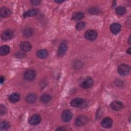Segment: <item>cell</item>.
Returning <instances> with one entry per match:
<instances>
[{"label":"cell","instance_id":"obj_1","mask_svg":"<svg viewBox=\"0 0 131 131\" xmlns=\"http://www.w3.org/2000/svg\"><path fill=\"white\" fill-rule=\"evenodd\" d=\"M71 105L72 106L74 107H80L83 108L87 106L88 102L86 100H83L81 98H76L73 99L71 102Z\"/></svg>","mask_w":131,"mask_h":131},{"label":"cell","instance_id":"obj_2","mask_svg":"<svg viewBox=\"0 0 131 131\" xmlns=\"http://www.w3.org/2000/svg\"><path fill=\"white\" fill-rule=\"evenodd\" d=\"M68 50V43L66 40L60 42L57 52V55L58 57H62L65 55Z\"/></svg>","mask_w":131,"mask_h":131},{"label":"cell","instance_id":"obj_3","mask_svg":"<svg viewBox=\"0 0 131 131\" xmlns=\"http://www.w3.org/2000/svg\"><path fill=\"white\" fill-rule=\"evenodd\" d=\"M130 70V67L126 64H121L118 67V73L121 76H126L128 75Z\"/></svg>","mask_w":131,"mask_h":131},{"label":"cell","instance_id":"obj_4","mask_svg":"<svg viewBox=\"0 0 131 131\" xmlns=\"http://www.w3.org/2000/svg\"><path fill=\"white\" fill-rule=\"evenodd\" d=\"M84 35L85 38L88 40L93 41L96 39L98 33L96 30L90 29L85 31Z\"/></svg>","mask_w":131,"mask_h":131},{"label":"cell","instance_id":"obj_5","mask_svg":"<svg viewBox=\"0 0 131 131\" xmlns=\"http://www.w3.org/2000/svg\"><path fill=\"white\" fill-rule=\"evenodd\" d=\"M36 72L33 69H29L26 70L24 73V78L28 81H33L36 77Z\"/></svg>","mask_w":131,"mask_h":131},{"label":"cell","instance_id":"obj_6","mask_svg":"<svg viewBox=\"0 0 131 131\" xmlns=\"http://www.w3.org/2000/svg\"><path fill=\"white\" fill-rule=\"evenodd\" d=\"M14 35L13 31L11 29L4 30L1 34V38L4 41H7L11 39Z\"/></svg>","mask_w":131,"mask_h":131},{"label":"cell","instance_id":"obj_7","mask_svg":"<svg viewBox=\"0 0 131 131\" xmlns=\"http://www.w3.org/2000/svg\"><path fill=\"white\" fill-rule=\"evenodd\" d=\"M88 121V117L83 115L78 116L75 120V124L78 126H81L85 125Z\"/></svg>","mask_w":131,"mask_h":131},{"label":"cell","instance_id":"obj_8","mask_svg":"<svg viewBox=\"0 0 131 131\" xmlns=\"http://www.w3.org/2000/svg\"><path fill=\"white\" fill-rule=\"evenodd\" d=\"M94 83V81L91 77H88L85 78L80 84V86L84 89H88L91 88Z\"/></svg>","mask_w":131,"mask_h":131},{"label":"cell","instance_id":"obj_9","mask_svg":"<svg viewBox=\"0 0 131 131\" xmlns=\"http://www.w3.org/2000/svg\"><path fill=\"white\" fill-rule=\"evenodd\" d=\"M73 114L72 112L68 109L64 110L61 114V119L63 122H67L70 121L72 118Z\"/></svg>","mask_w":131,"mask_h":131},{"label":"cell","instance_id":"obj_10","mask_svg":"<svg viewBox=\"0 0 131 131\" xmlns=\"http://www.w3.org/2000/svg\"><path fill=\"white\" fill-rule=\"evenodd\" d=\"M41 121V117L38 114H35L31 116L29 119V123L32 125H36Z\"/></svg>","mask_w":131,"mask_h":131},{"label":"cell","instance_id":"obj_11","mask_svg":"<svg viewBox=\"0 0 131 131\" xmlns=\"http://www.w3.org/2000/svg\"><path fill=\"white\" fill-rule=\"evenodd\" d=\"M123 104L121 101H113L110 104L111 108L115 111H119L123 108Z\"/></svg>","mask_w":131,"mask_h":131},{"label":"cell","instance_id":"obj_12","mask_svg":"<svg viewBox=\"0 0 131 131\" xmlns=\"http://www.w3.org/2000/svg\"><path fill=\"white\" fill-rule=\"evenodd\" d=\"M113 124V120L110 117H105L101 122V125L105 128H110Z\"/></svg>","mask_w":131,"mask_h":131},{"label":"cell","instance_id":"obj_13","mask_svg":"<svg viewBox=\"0 0 131 131\" xmlns=\"http://www.w3.org/2000/svg\"><path fill=\"white\" fill-rule=\"evenodd\" d=\"M121 25L117 23H113L110 26V30L113 34H118L121 30Z\"/></svg>","mask_w":131,"mask_h":131},{"label":"cell","instance_id":"obj_14","mask_svg":"<svg viewBox=\"0 0 131 131\" xmlns=\"http://www.w3.org/2000/svg\"><path fill=\"white\" fill-rule=\"evenodd\" d=\"M19 48L24 52H29L32 49V45L28 41H23L20 43Z\"/></svg>","mask_w":131,"mask_h":131},{"label":"cell","instance_id":"obj_15","mask_svg":"<svg viewBox=\"0 0 131 131\" xmlns=\"http://www.w3.org/2000/svg\"><path fill=\"white\" fill-rule=\"evenodd\" d=\"M11 11L6 7H2L0 10V15L1 17L6 18L9 17L11 15Z\"/></svg>","mask_w":131,"mask_h":131},{"label":"cell","instance_id":"obj_16","mask_svg":"<svg viewBox=\"0 0 131 131\" xmlns=\"http://www.w3.org/2000/svg\"><path fill=\"white\" fill-rule=\"evenodd\" d=\"M36 56L40 59L46 58L48 56V52L46 49L39 50L36 52Z\"/></svg>","mask_w":131,"mask_h":131},{"label":"cell","instance_id":"obj_17","mask_svg":"<svg viewBox=\"0 0 131 131\" xmlns=\"http://www.w3.org/2000/svg\"><path fill=\"white\" fill-rule=\"evenodd\" d=\"M25 99L27 103L32 104L35 102L36 100V96L34 93H30L26 97Z\"/></svg>","mask_w":131,"mask_h":131},{"label":"cell","instance_id":"obj_18","mask_svg":"<svg viewBox=\"0 0 131 131\" xmlns=\"http://www.w3.org/2000/svg\"><path fill=\"white\" fill-rule=\"evenodd\" d=\"M20 99V95L17 93H13L9 97V100L12 103L17 102Z\"/></svg>","mask_w":131,"mask_h":131},{"label":"cell","instance_id":"obj_19","mask_svg":"<svg viewBox=\"0 0 131 131\" xmlns=\"http://www.w3.org/2000/svg\"><path fill=\"white\" fill-rule=\"evenodd\" d=\"M10 51V48L8 45H3L0 48V54L2 56H5L8 54Z\"/></svg>","mask_w":131,"mask_h":131},{"label":"cell","instance_id":"obj_20","mask_svg":"<svg viewBox=\"0 0 131 131\" xmlns=\"http://www.w3.org/2000/svg\"><path fill=\"white\" fill-rule=\"evenodd\" d=\"M37 10L36 9H30L25 12L23 13V16L24 17H33L35 16L37 14Z\"/></svg>","mask_w":131,"mask_h":131},{"label":"cell","instance_id":"obj_21","mask_svg":"<svg viewBox=\"0 0 131 131\" xmlns=\"http://www.w3.org/2000/svg\"><path fill=\"white\" fill-rule=\"evenodd\" d=\"M84 15L83 12H75L72 16V18L76 20V21H79L82 20L84 18Z\"/></svg>","mask_w":131,"mask_h":131},{"label":"cell","instance_id":"obj_22","mask_svg":"<svg viewBox=\"0 0 131 131\" xmlns=\"http://www.w3.org/2000/svg\"><path fill=\"white\" fill-rule=\"evenodd\" d=\"M51 99V96L47 94H43L40 97V100L43 103H47L49 102Z\"/></svg>","mask_w":131,"mask_h":131},{"label":"cell","instance_id":"obj_23","mask_svg":"<svg viewBox=\"0 0 131 131\" xmlns=\"http://www.w3.org/2000/svg\"><path fill=\"white\" fill-rule=\"evenodd\" d=\"M10 128L9 123L5 120L2 121L0 123V129L2 130H7Z\"/></svg>","mask_w":131,"mask_h":131},{"label":"cell","instance_id":"obj_24","mask_svg":"<svg viewBox=\"0 0 131 131\" xmlns=\"http://www.w3.org/2000/svg\"><path fill=\"white\" fill-rule=\"evenodd\" d=\"M33 34V30L31 28H26L23 31V34L26 37L31 36Z\"/></svg>","mask_w":131,"mask_h":131},{"label":"cell","instance_id":"obj_25","mask_svg":"<svg viewBox=\"0 0 131 131\" xmlns=\"http://www.w3.org/2000/svg\"><path fill=\"white\" fill-rule=\"evenodd\" d=\"M126 12V8L123 6H119L116 8V13L118 15H123Z\"/></svg>","mask_w":131,"mask_h":131},{"label":"cell","instance_id":"obj_26","mask_svg":"<svg viewBox=\"0 0 131 131\" xmlns=\"http://www.w3.org/2000/svg\"><path fill=\"white\" fill-rule=\"evenodd\" d=\"M85 23L84 21H80L78 22L75 26V28L78 31H80L82 29H83L85 26Z\"/></svg>","mask_w":131,"mask_h":131},{"label":"cell","instance_id":"obj_27","mask_svg":"<svg viewBox=\"0 0 131 131\" xmlns=\"http://www.w3.org/2000/svg\"><path fill=\"white\" fill-rule=\"evenodd\" d=\"M88 11L92 14H98L100 12V10L96 7H92L89 9Z\"/></svg>","mask_w":131,"mask_h":131},{"label":"cell","instance_id":"obj_28","mask_svg":"<svg viewBox=\"0 0 131 131\" xmlns=\"http://www.w3.org/2000/svg\"><path fill=\"white\" fill-rule=\"evenodd\" d=\"M7 112V108L5 105L3 104L0 105V114L1 116L5 115Z\"/></svg>","mask_w":131,"mask_h":131},{"label":"cell","instance_id":"obj_29","mask_svg":"<svg viewBox=\"0 0 131 131\" xmlns=\"http://www.w3.org/2000/svg\"><path fill=\"white\" fill-rule=\"evenodd\" d=\"M31 3L34 5H38L41 3V1L39 0H32L31 1Z\"/></svg>","mask_w":131,"mask_h":131},{"label":"cell","instance_id":"obj_30","mask_svg":"<svg viewBox=\"0 0 131 131\" xmlns=\"http://www.w3.org/2000/svg\"><path fill=\"white\" fill-rule=\"evenodd\" d=\"M5 81V77L3 76H1V80H0V82L1 83H3Z\"/></svg>","mask_w":131,"mask_h":131},{"label":"cell","instance_id":"obj_31","mask_svg":"<svg viewBox=\"0 0 131 131\" xmlns=\"http://www.w3.org/2000/svg\"><path fill=\"white\" fill-rule=\"evenodd\" d=\"M56 130H66V128H64V127H59L58 128H57Z\"/></svg>","mask_w":131,"mask_h":131},{"label":"cell","instance_id":"obj_32","mask_svg":"<svg viewBox=\"0 0 131 131\" xmlns=\"http://www.w3.org/2000/svg\"><path fill=\"white\" fill-rule=\"evenodd\" d=\"M126 53H127L128 54H131V48L130 47H129L128 49H127Z\"/></svg>","mask_w":131,"mask_h":131},{"label":"cell","instance_id":"obj_33","mask_svg":"<svg viewBox=\"0 0 131 131\" xmlns=\"http://www.w3.org/2000/svg\"><path fill=\"white\" fill-rule=\"evenodd\" d=\"M54 1L56 3H61L64 2V1H61V0H55Z\"/></svg>","mask_w":131,"mask_h":131},{"label":"cell","instance_id":"obj_34","mask_svg":"<svg viewBox=\"0 0 131 131\" xmlns=\"http://www.w3.org/2000/svg\"><path fill=\"white\" fill-rule=\"evenodd\" d=\"M128 42L129 44H130L131 43V40H130V35H129V37H128Z\"/></svg>","mask_w":131,"mask_h":131}]
</instances>
